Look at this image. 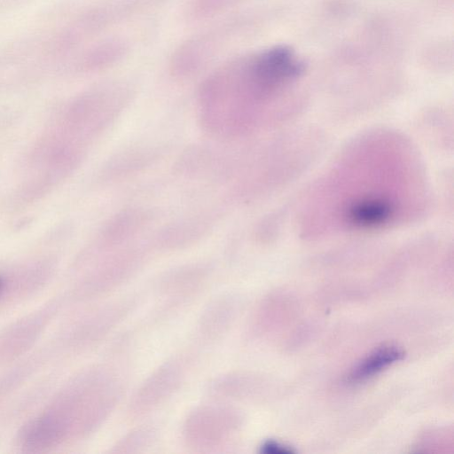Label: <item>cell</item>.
<instances>
[{
  "label": "cell",
  "mask_w": 454,
  "mask_h": 454,
  "mask_svg": "<svg viewBox=\"0 0 454 454\" xmlns=\"http://www.w3.org/2000/svg\"><path fill=\"white\" fill-rule=\"evenodd\" d=\"M121 392V380L110 368L95 366L79 373L23 425L16 446L40 453L88 436L108 418Z\"/></svg>",
  "instance_id": "cell-1"
},
{
  "label": "cell",
  "mask_w": 454,
  "mask_h": 454,
  "mask_svg": "<svg viewBox=\"0 0 454 454\" xmlns=\"http://www.w3.org/2000/svg\"><path fill=\"white\" fill-rule=\"evenodd\" d=\"M146 256L145 247L134 245L106 254L80 278L74 290V295L79 299H90L118 287L142 267Z\"/></svg>",
  "instance_id": "cell-2"
},
{
  "label": "cell",
  "mask_w": 454,
  "mask_h": 454,
  "mask_svg": "<svg viewBox=\"0 0 454 454\" xmlns=\"http://www.w3.org/2000/svg\"><path fill=\"white\" fill-rule=\"evenodd\" d=\"M190 364L187 354L176 355L160 364L131 398L128 408L129 417L146 415L170 398L184 382Z\"/></svg>",
  "instance_id": "cell-3"
},
{
  "label": "cell",
  "mask_w": 454,
  "mask_h": 454,
  "mask_svg": "<svg viewBox=\"0 0 454 454\" xmlns=\"http://www.w3.org/2000/svg\"><path fill=\"white\" fill-rule=\"evenodd\" d=\"M240 425L239 414L234 408L203 405L194 409L184 424V436L192 447L208 449L230 440Z\"/></svg>",
  "instance_id": "cell-4"
},
{
  "label": "cell",
  "mask_w": 454,
  "mask_h": 454,
  "mask_svg": "<svg viewBox=\"0 0 454 454\" xmlns=\"http://www.w3.org/2000/svg\"><path fill=\"white\" fill-rule=\"evenodd\" d=\"M155 213L145 207H129L116 212L98 230L84 259L114 252L129 245L154 220Z\"/></svg>",
  "instance_id": "cell-5"
},
{
  "label": "cell",
  "mask_w": 454,
  "mask_h": 454,
  "mask_svg": "<svg viewBox=\"0 0 454 454\" xmlns=\"http://www.w3.org/2000/svg\"><path fill=\"white\" fill-rule=\"evenodd\" d=\"M132 306L130 299L121 300L87 314L63 333L65 346L73 350H82L96 344L118 326Z\"/></svg>",
  "instance_id": "cell-6"
},
{
  "label": "cell",
  "mask_w": 454,
  "mask_h": 454,
  "mask_svg": "<svg viewBox=\"0 0 454 454\" xmlns=\"http://www.w3.org/2000/svg\"><path fill=\"white\" fill-rule=\"evenodd\" d=\"M58 306L57 302H49L0 331V365L23 355L34 345Z\"/></svg>",
  "instance_id": "cell-7"
},
{
  "label": "cell",
  "mask_w": 454,
  "mask_h": 454,
  "mask_svg": "<svg viewBox=\"0 0 454 454\" xmlns=\"http://www.w3.org/2000/svg\"><path fill=\"white\" fill-rule=\"evenodd\" d=\"M219 218L216 211H202L175 220L153 237L151 247L160 251H178L190 247L207 237Z\"/></svg>",
  "instance_id": "cell-8"
},
{
  "label": "cell",
  "mask_w": 454,
  "mask_h": 454,
  "mask_svg": "<svg viewBox=\"0 0 454 454\" xmlns=\"http://www.w3.org/2000/svg\"><path fill=\"white\" fill-rule=\"evenodd\" d=\"M247 69L256 87L270 98L277 88L298 77L303 65L289 49L276 47L257 57Z\"/></svg>",
  "instance_id": "cell-9"
},
{
  "label": "cell",
  "mask_w": 454,
  "mask_h": 454,
  "mask_svg": "<svg viewBox=\"0 0 454 454\" xmlns=\"http://www.w3.org/2000/svg\"><path fill=\"white\" fill-rule=\"evenodd\" d=\"M164 153L165 148L160 145L139 144L126 147L105 163L99 181L104 184L122 182L153 166Z\"/></svg>",
  "instance_id": "cell-10"
},
{
  "label": "cell",
  "mask_w": 454,
  "mask_h": 454,
  "mask_svg": "<svg viewBox=\"0 0 454 454\" xmlns=\"http://www.w3.org/2000/svg\"><path fill=\"white\" fill-rule=\"evenodd\" d=\"M209 273V266L202 262L175 268L161 278L160 293L168 299V303L179 304L199 292Z\"/></svg>",
  "instance_id": "cell-11"
},
{
  "label": "cell",
  "mask_w": 454,
  "mask_h": 454,
  "mask_svg": "<svg viewBox=\"0 0 454 454\" xmlns=\"http://www.w3.org/2000/svg\"><path fill=\"white\" fill-rule=\"evenodd\" d=\"M48 265H32L14 271H0V305L29 295L50 276Z\"/></svg>",
  "instance_id": "cell-12"
},
{
  "label": "cell",
  "mask_w": 454,
  "mask_h": 454,
  "mask_svg": "<svg viewBox=\"0 0 454 454\" xmlns=\"http://www.w3.org/2000/svg\"><path fill=\"white\" fill-rule=\"evenodd\" d=\"M238 303L234 295H223L203 311L198 324V334L207 342L215 341L225 334L234 323Z\"/></svg>",
  "instance_id": "cell-13"
},
{
  "label": "cell",
  "mask_w": 454,
  "mask_h": 454,
  "mask_svg": "<svg viewBox=\"0 0 454 454\" xmlns=\"http://www.w3.org/2000/svg\"><path fill=\"white\" fill-rule=\"evenodd\" d=\"M404 351L398 346L389 344L374 349L359 362L349 372L348 381L360 383L377 375L391 364L402 360Z\"/></svg>",
  "instance_id": "cell-14"
},
{
  "label": "cell",
  "mask_w": 454,
  "mask_h": 454,
  "mask_svg": "<svg viewBox=\"0 0 454 454\" xmlns=\"http://www.w3.org/2000/svg\"><path fill=\"white\" fill-rule=\"evenodd\" d=\"M153 431L149 428L139 429L138 431L132 433L130 435H128L124 440L121 441V442L117 444L118 450L116 451L131 452L133 448L146 445L148 441L153 439Z\"/></svg>",
  "instance_id": "cell-15"
},
{
  "label": "cell",
  "mask_w": 454,
  "mask_h": 454,
  "mask_svg": "<svg viewBox=\"0 0 454 454\" xmlns=\"http://www.w3.org/2000/svg\"><path fill=\"white\" fill-rule=\"evenodd\" d=\"M262 451L267 454H291L295 452L290 446L274 441L266 442L262 446Z\"/></svg>",
  "instance_id": "cell-16"
}]
</instances>
